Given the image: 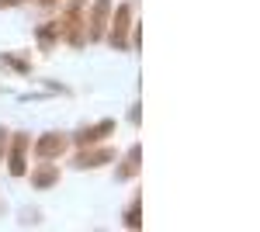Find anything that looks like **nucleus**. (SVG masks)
I'll use <instances>...</instances> for the list:
<instances>
[{
	"label": "nucleus",
	"instance_id": "nucleus-10",
	"mask_svg": "<svg viewBox=\"0 0 260 232\" xmlns=\"http://www.w3.org/2000/svg\"><path fill=\"white\" fill-rule=\"evenodd\" d=\"M14 4H21V0H0V7H14Z\"/></svg>",
	"mask_w": 260,
	"mask_h": 232
},
{
	"label": "nucleus",
	"instance_id": "nucleus-2",
	"mask_svg": "<svg viewBox=\"0 0 260 232\" xmlns=\"http://www.w3.org/2000/svg\"><path fill=\"white\" fill-rule=\"evenodd\" d=\"M111 159H115V153H111V149H94V153H80L73 163L87 170V167H101V163H111Z\"/></svg>",
	"mask_w": 260,
	"mask_h": 232
},
{
	"label": "nucleus",
	"instance_id": "nucleus-9",
	"mask_svg": "<svg viewBox=\"0 0 260 232\" xmlns=\"http://www.w3.org/2000/svg\"><path fill=\"white\" fill-rule=\"evenodd\" d=\"M125 222H128V225H139V208H132V212L125 215Z\"/></svg>",
	"mask_w": 260,
	"mask_h": 232
},
{
	"label": "nucleus",
	"instance_id": "nucleus-5",
	"mask_svg": "<svg viewBox=\"0 0 260 232\" xmlns=\"http://www.w3.org/2000/svg\"><path fill=\"white\" fill-rule=\"evenodd\" d=\"M62 142H66V136H42L39 139V156H59L62 153Z\"/></svg>",
	"mask_w": 260,
	"mask_h": 232
},
{
	"label": "nucleus",
	"instance_id": "nucleus-4",
	"mask_svg": "<svg viewBox=\"0 0 260 232\" xmlns=\"http://www.w3.org/2000/svg\"><path fill=\"white\" fill-rule=\"evenodd\" d=\"M111 128H115V121H101V125H94V128L80 132V136H77V142H80V146H87V142H98V139L111 136Z\"/></svg>",
	"mask_w": 260,
	"mask_h": 232
},
{
	"label": "nucleus",
	"instance_id": "nucleus-1",
	"mask_svg": "<svg viewBox=\"0 0 260 232\" xmlns=\"http://www.w3.org/2000/svg\"><path fill=\"white\" fill-rule=\"evenodd\" d=\"M24 167H28V136H14L11 139V174L24 177Z\"/></svg>",
	"mask_w": 260,
	"mask_h": 232
},
{
	"label": "nucleus",
	"instance_id": "nucleus-7",
	"mask_svg": "<svg viewBox=\"0 0 260 232\" xmlns=\"http://www.w3.org/2000/svg\"><path fill=\"white\" fill-rule=\"evenodd\" d=\"M56 170H49V167H45V170H39V174H35V187H49V184H56Z\"/></svg>",
	"mask_w": 260,
	"mask_h": 232
},
{
	"label": "nucleus",
	"instance_id": "nucleus-3",
	"mask_svg": "<svg viewBox=\"0 0 260 232\" xmlns=\"http://www.w3.org/2000/svg\"><path fill=\"white\" fill-rule=\"evenodd\" d=\"M115 45L125 49L128 45V7H118V18H115Z\"/></svg>",
	"mask_w": 260,
	"mask_h": 232
},
{
	"label": "nucleus",
	"instance_id": "nucleus-6",
	"mask_svg": "<svg viewBox=\"0 0 260 232\" xmlns=\"http://www.w3.org/2000/svg\"><path fill=\"white\" fill-rule=\"evenodd\" d=\"M108 11H111V4H108V0H98V7H94V39L104 35V18H108Z\"/></svg>",
	"mask_w": 260,
	"mask_h": 232
},
{
	"label": "nucleus",
	"instance_id": "nucleus-8",
	"mask_svg": "<svg viewBox=\"0 0 260 232\" xmlns=\"http://www.w3.org/2000/svg\"><path fill=\"white\" fill-rule=\"evenodd\" d=\"M7 62H14V70H21V73H28V59H21V56H4Z\"/></svg>",
	"mask_w": 260,
	"mask_h": 232
}]
</instances>
